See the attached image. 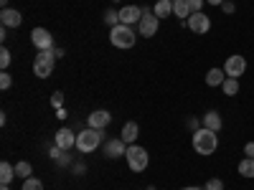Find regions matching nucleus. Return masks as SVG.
I'll list each match as a JSON object with an SVG mask.
<instances>
[{
  "label": "nucleus",
  "mask_w": 254,
  "mask_h": 190,
  "mask_svg": "<svg viewBox=\"0 0 254 190\" xmlns=\"http://www.w3.org/2000/svg\"><path fill=\"white\" fill-rule=\"evenodd\" d=\"M190 142H193V150L198 155L208 157V155H214L219 150V132H211V130H206V127H201V130L193 132Z\"/></svg>",
  "instance_id": "obj_1"
},
{
  "label": "nucleus",
  "mask_w": 254,
  "mask_h": 190,
  "mask_svg": "<svg viewBox=\"0 0 254 190\" xmlns=\"http://www.w3.org/2000/svg\"><path fill=\"white\" fill-rule=\"evenodd\" d=\"M102 142H104V130H92V127H87V130H81L76 135V150L87 155V152H94Z\"/></svg>",
  "instance_id": "obj_2"
},
{
  "label": "nucleus",
  "mask_w": 254,
  "mask_h": 190,
  "mask_svg": "<svg viewBox=\"0 0 254 190\" xmlns=\"http://www.w3.org/2000/svg\"><path fill=\"white\" fill-rule=\"evenodd\" d=\"M135 41H137V33L132 31V26H112L110 28V44L115 48H132L135 46Z\"/></svg>",
  "instance_id": "obj_3"
},
{
  "label": "nucleus",
  "mask_w": 254,
  "mask_h": 190,
  "mask_svg": "<svg viewBox=\"0 0 254 190\" xmlns=\"http://www.w3.org/2000/svg\"><path fill=\"white\" fill-rule=\"evenodd\" d=\"M125 160H127V167L132 173H142L147 162H150V155H147L145 147H140L137 142L135 144H127V152H125Z\"/></svg>",
  "instance_id": "obj_4"
},
{
  "label": "nucleus",
  "mask_w": 254,
  "mask_h": 190,
  "mask_svg": "<svg viewBox=\"0 0 254 190\" xmlns=\"http://www.w3.org/2000/svg\"><path fill=\"white\" fill-rule=\"evenodd\" d=\"M54 66H56V51H54V48L38 51V56H36V61H33V74H36L38 79H49L51 71H54Z\"/></svg>",
  "instance_id": "obj_5"
},
{
  "label": "nucleus",
  "mask_w": 254,
  "mask_h": 190,
  "mask_svg": "<svg viewBox=\"0 0 254 190\" xmlns=\"http://www.w3.org/2000/svg\"><path fill=\"white\" fill-rule=\"evenodd\" d=\"M158 28H160V18L153 13V8H142V18L137 23V33L142 38H153V36H158Z\"/></svg>",
  "instance_id": "obj_6"
},
{
  "label": "nucleus",
  "mask_w": 254,
  "mask_h": 190,
  "mask_svg": "<svg viewBox=\"0 0 254 190\" xmlns=\"http://www.w3.org/2000/svg\"><path fill=\"white\" fill-rule=\"evenodd\" d=\"M224 71H226V76H231V79L244 76V71H247V58H244V56H239V53L229 56V58H226V63H224Z\"/></svg>",
  "instance_id": "obj_7"
},
{
  "label": "nucleus",
  "mask_w": 254,
  "mask_h": 190,
  "mask_svg": "<svg viewBox=\"0 0 254 190\" xmlns=\"http://www.w3.org/2000/svg\"><path fill=\"white\" fill-rule=\"evenodd\" d=\"M186 26L193 31V33H198V36H203V33H208L211 31V18L201 10V13H190V18L186 20Z\"/></svg>",
  "instance_id": "obj_8"
},
{
  "label": "nucleus",
  "mask_w": 254,
  "mask_h": 190,
  "mask_svg": "<svg viewBox=\"0 0 254 190\" xmlns=\"http://www.w3.org/2000/svg\"><path fill=\"white\" fill-rule=\"evenodd\" d=\"M31 44H33L38 51H49V48H54V36H51V31H46V28H33V31H31Z\"/></svg>",
  "instance_id": "obj_9"
},
{
  "label": "nucleus",
  "mask_w": 254,
  "mask_h": 190,
  "mask_svg": "<svg viewBox=\"0 0 254 190\" xmlns=\"http://www.w3.org/2000/svg\"><path fill=\"white\" fill-rule=\"evenodd\" d=\"M127 152V142L122 137H112L104 142V157L107 160H117V157H125Z\"/></svg>",
  "instance_id": "obj_10"
},
{
  "label": "nucleus",
  "mask_w": 254,
  "mask_h": 190,
  "mask_svg": "<svg viewBox=\"0 0 254 190\" xmlns=\"http://www.w3.org/2000/svg\"><path fill=\"white\" fill-rule=\"evenodd\" d=\"M54 144L61 147V150H71V147H76V132L69 130V127H61L54 135Z\"/></svg>",
  "instance_id": "obj_11"
},
{
  "label": "nucleus",
  "mask_w": 254,
  "mask_h": 190,
  "mask_svg": "<svg viewBox=\"0 0 254 190\" xmlns=\"http://www.w3.org/2000/svg\"><path fill=\"white\" fill-rule=\"evenodd\" d=\"M140 18H142V8H137V5H122L120 8V23H125V26L140 23Z\"/></svg>",
  "instance_id": "obj_12"
},
{
  "label": "nucleus",
  "mask_w": 254,
  "mask_h": 190,
  "mask_svg": "<svg viewBox=\"0 0 254 190\" xmlns=\"http://www.w3.org/2000/svg\"><path fill=\"white\" fill-rule=\"evenodd\" d=\"M0 23H3V28H18L20 23H23V15H20V10H15V8H3L0 10Z\"/></svg>",
  "instance_id": "obj_13"
},
{
  "label": "nucleus",
  "mask_w": 254,
  "mask_h": 190,
  "mask_svg": "<svg viewBox=\"0 0 254 190\" xmlns=\"http://www.w3.org/2000/svg\"><path fill=\"white\" fill-rule=\"evenodd\" d=\"M112 122V114L107 112V109H94L89 117H87V124L92 127V130H104Z\"/></svg>",
  "instance_id": "obj_14"
},
{
  "label": "nucleus",
  "mask_w": 254,
  "mask_h": 190,
  "mask_svg": "<svg viewBox=\"0 0 254 190\" xmlns=\"http://www.w3.org/2000/svg\"><path fill=\"white\" fill-rule=\"evenodd\" d=\"M201 124L206 127V130H211V132H221V127H224V119H221V114L219 112H206L203 117H201Z\"/></svg>",
  "instance_id": "obj_15"
},
{
  "label": "nucleus",
  "mask_w": 254,
  "mask_h": 190,
  "mask_svg": "<svg viewBox=\"0 0 254 190\" xmlns=\"http://www.w3.org/2000/svg\"><path fill=\"white\" fill-rule=\"evenodd\" d=\"M49 155H51V160H54L59 167H71V165H74V157L69 155V150H61V147H56V144L51 147Z\"/></svg>",
  "instance_id": "obj_16"
},
{
  "label": "nucleus",
  "mask_w": 254,
  "mask_h": 190,
  "mask_svg": "<svg viewBox=\"0 0 254 190\" xmlns=\"http://www.w3.org/2000/svg\"><path fill=\"white\" fill-rule=\"evenodd\" d=\"M137 135H140V124H137V122H125L120 137H122L127 144H135V142H137Z\"/></svg>",
  "instance_id": "obj_17"
},
{
  "label": "nucleus",
  "mask_w": 254,
  "mask_h": 190,
  "mask_svg": "<svg viewBox=\"0 0 254 190\" xmlns=\"http://www.w3.org/2000/svg\"><path fill=\"white\" fill-rule=\"evenodd\" d=\"M226 81V71L224 69H208L206 71V84H208V87H221V84Z\"/></svg>",
  "instance_id": "obj_18"
},
{
  "label": "nucleus",
  "mask_w": 254,
  "mask_h": 190,
  "mask_svg": "<svg viewBox=\"0 0 254 190\" xmlns=\"http://www.w3.org/2000/svg\"><path fill=\"white\" fill-rule=\"evenodd\" d=\"M153 13L163 20L168 15H173V0H158V3L153 5Z\"/></svg>",
  "instance_id": "obj_19"
},
{
  "label": "nucleus",
  "mask_w": 254,
  "mask_h": 190,
  "mask_svg": "<svg viewBox=\"0 0 254 190\" xmlns=\"http://www.w3.org/2000/svg\"><path fill=\"white\" fill-rule=\"evenodd\" d=\"M13 180H15V167L10 162H0V183L10 185Z\"/></svg>",
  "instance_id": "obj_20"
},
{
  "label": "nucleus",
  "mask_w": 254,
  "mask_h": 190,
  "mask_svg": "<svg viewBox=\"0 0 254 190\" xmlns=\"http://www.w3.org/2000/svg\"><path fill=\"white\" fill-rule=\"evenodd\" d=\"M173 15H178L181 20H188L190 18V8L186 0H173Z\"/></svg>",
  "instance_id": "obj_21"
},
{
  "label": "nucleus",
  "mask_w": 254,
  "mask_h": 190,
  "mask_svg": "<svg viewBox=\"0 0 254 190\" xmlns=\"http://www.w3.org/2000/svg\"><path fill=\"white\" fill-rule=\"evenodd\" d=\"M221 92H224L226 96H237V94H239V79L226 76V81L221 84Z\"/></svg>",
  "instance_id": "obj_22"
},
{
  "label": "nucleus",
  "mask_w": 254,
  "mask_h": 190,
  "mask_svg": "<svg viewBox=\"0 0 254 190\" xmlns=\"http://www.w3.org/2000/svg\"><path fill=\"white\" fill-rule=\"evenodd\" d=\"M239 175L242 178H254V157L239 160Z\"/></svg>",
  "instance_id": "obj_23"
},
{
  "label": "nucleus",
  "mask_w": 254,
  "mask_h": 190,
  "mask_svg": "<svg viewBox=\"0 0 254 190\" xmlns=\"http://www.w3.org/2000/svg\"><path fill=\"white\" fill-rule=\"evenodd\" d=\"M31 173H33V167H31V162H26V160H20V162H15V178H31Z\"/></svg>",
  "instance_id": "obj_24"
},
{
  "label": "nucleus",
  "mask_w": 254,
  "mask_h": 190,
  "mask_svg": "<svg viewBox=\"0 0 254 190\" xmlns=\"http://www.w3.org/2000/svg\"><path fill=\"white\" fill-rule=\"evenodd\" d=\"M20 190H44V183H41L38 178H33V175H31V178H26V180H23Z\"/></svg>",
  "instance_id": "obj_25"
},
{
  "label": "nucleus",
  "mask_w": 254,
  "mask_h": 190,
  "mask_svg": "<svg viewBox=\"0 0 254 190\" xmlns=\"http://www.w3.org/2000/svg\"><path fill=\"white\" fill-rule=\"evenodd\" d=\"M104 23H107V26H120V10L110 8L107 13H104Z\"/></svg>",
  "instance_id": "obj_26"
},
{
  "label": "nucleus",
  "mask_w": 254,
  "mask_h": 190,
  "mask_svg": "<svg viewBox=\"0 0 254 190\" xmlns=\"http://www.w3.org/2000/svg\"><path fill=\"white\" fill-rule=\"evenodd\" d=\"M10 61H13V56H10V51L3 46V48H0V66H3V71L10 66Z\"/></svg>",
  "instance_id": "obj_27"
},
{
  "label": "nucleus",
  "mask_w": 254,
  "mask_h": 190,
  "mask_svg": "<svg viewBox=\"0 0 254 190\" xmlns=\"http://www.w3.org/2000/svg\"><path fill=\"white\" fill-rule=\"evenodd\" d=\"M13 87V76L8 74V71H3V74H0V89H3V92H8Z\"/></svg>",
  "instance_id": "obj_28"
},
{
  "label": "nucleus",
  "mask_w": 254,
  "mask_h": 190,
  "mask_svg": "<svg viewBox=\"0 0 254 190\" xmlns=\"http://www.w3.org/2000/svg\"><path fill=\"white\" fill-rule=\"evenodd\" d=\"M203 190H224V183H221V178H211V180H206Z\"/></svg>",
  "instance_id": "obj_29"
},
{
  "label": "nucleus",
  "mask_w": 254,
  "mask_h": 190,
  "mask_svg": "<svg viewBox=\"0 0 254 190\" xmlns=\"http://www.w3.org/2000/svg\"><path fill=\"white\" fill-rule=\"evenodd\" d=\"M51 107H54V109H61V107H64V94H61V92H54V94H51Z\"/></svg>",
  "instance_id": "obj_30"
},
{
  "label": "nucleus",
  "mask_w": 254,
  "mask_h": 190,
  "mask_svg": "<svg viewBox=\"0 0 254 190\" xmlns=\"http://www.w3.org/2000/svg\"><path fill=\"white\" fill-rule=\"evenodd\" d=\"M186 3H188L190 13H201V10H203V3H206V0H186Z\"/></svg>",
  "instance_id": "obj_31"
},
{
  "label": "nucleus",
  "mask_w": 254,
  "mask_h": 190,
  "mask_svg": "<svg viewBox=\"0 0 254 190\" xmlns=\"http://www.w3.org/2000/svg\"><path fill=\"white\" fill-rule=\"evenodd\" d=\"M71 170H74V175H84V173H87V165H84L81 160H76V162L71 165Z\"/></svg>",
  "instance_id": "obj_32"
},
{
  "label": "nucleus",
  "mask_w": 254,
  "mask_h": 190,
  "mask_svg": "<svg viewBox=\"0 0 254 190\" xmlns=\"http://www.w3.org/2000/svg\"><path fill=\"white\" fill-rule=\"evenodd\" d=\"M221 10H224L226 15H231V13H234V10H237V5H234V3H231V0H224V3H221Z\"/></svg>",
  "instance_id": "obj_33"
},
{
  "label": "nucleus",
  "mask_w": 254,
  "mask_h": 190,
  "mask_svg": "<svg viewBox=\"0 0 254 190\" xmlns=\"http://www.w3.org/2000/svg\"><path fill=\"white\" fill-rule=\"evenodd\" d=\"M244 157H254V142H247L244 144Z\"/></svg>",
  "instance_id": "obj_34"
},
{
  "label": "nucleus",
  "mask_w": 254,
  "mask_h": 190,
  "mask_svg": "<svg viewBox=\"0 0 254 190\" xmlns=\"http://www.w3.org/2000/svg\"><path fill=\"white\" fill-rule=\"evenodd\" d=\"M188 127H190V130H193V132H196V130H201V127H198V119H196V117H190V119H188Z\"/></svg>",
  "instance_id": "obj_35"
},
{
  "label": "nucleus",
  "mask_w": 254,
  "mask_h": 190,
  "mask_svg": "<svg viewBox=\"0 0 254 190\" xmlns=\"http://www.w3.org/2000/svg\"><path fill=\"white\" fill-rule=\"evenodd\" d=\"M56 117H59V119H66L69 114H66V109H64V107H61V109H56Z\"/></svg>",
  "instance_id": "obj_36"
},
{
  "label": "nucleus",
  "mask_w": 254,
  "mask_h": 190,
  "mask_svg": "<svg viewBox=\"0 0 254 190\" xmlns=\"http://www.w3.org/2000/svg\"><path fill=\"white\" fill-rule=\"evenodd\" d=\"M206 3H208V5H214V8H221L224 0H206Z\"/></svg>",
  "instance_id": "obj_37"
},
{
  "label": "nucleus",
  "mask_w": 254,
  "mask_h": 190,
  "mask_svg": "<svg viewBox=\"0 0 254 190\" xmlns=\"http://www.w3.org/2000/svg\"><path fill=\"white\" fill-rule=\"evenodd\" d=\"M181 190H203V188H196V185H186V188H181Z\"/></svg>",
  "instance_id": "obj_38"
},
{
  "label": "nucleus",
  "mask_w": 254,
  "mask_h": 190,
  "mask_svg": "<svg viewBox=\"0 0 254 190\" xmlns=\"http://www.w3.org/2000/svg\"><path fill=\"white\" fill-rule=\"evenodd\" d=\"M0 5H3V8H8V0H0Z\"/></svg>",
  "instance_id": "obj_39"
},
{
  "label": "nucleus",
  "mask_w": 254,
  "mask_h": 190,
  "mask_svg": "<svg viewBox=\"0 0 254 190\" xmlns=\"http://www.w3.org/2000/svg\"><path fill=\"white\" fill-rule=\"evenodd\" d=\"M0 190H10V188H8V185H3V188H0Z\"/></svg>",
  "instance_id": "obj_40"
}]
</instances>
